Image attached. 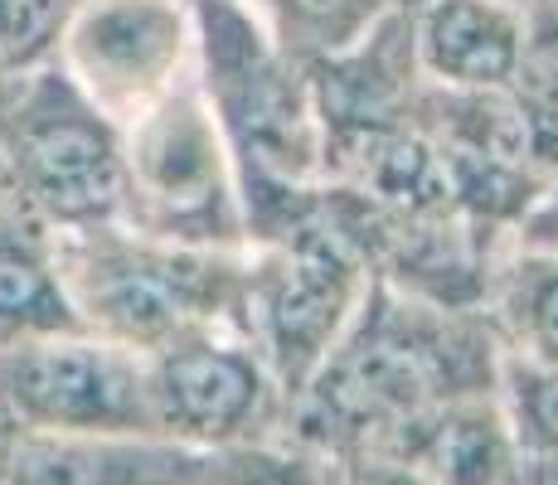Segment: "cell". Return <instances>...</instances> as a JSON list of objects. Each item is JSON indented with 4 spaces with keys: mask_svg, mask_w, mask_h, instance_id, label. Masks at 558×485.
Masks as SVG:
<instances>
[{
    "mask_svg": "<svg viewBox=\"0 0 558 485\" xmlns=\"http://www.w3.org/2000/svg\"><path fill=\"white\" fill-rule=\"evenodd\" d=\"M496 369L500 340L486 316L433 306L369 277L345 336L287 413L302 447L345 461L461 393L496 388Z\"/></svg>",
    "mask_w": 558,
    "mask_h": 485,
    "instance_id": "6da1fadb",
    "label": "cell"
},
{
    "mask_svg": "<svg viewBox=\"0 0 558 485\" xmlns=\"http://www.w3.org/2000/svg\"><path fill=\"white\" fill-rule=\"evenodd\" d=\"M195 83L229 146L248 243L320 204L326 132L316 93L248 0H195Z\"/></svg>",
    "mask_w": 558,
    "mask_h": 485,
    "instance_id": "7a4b0ae2",
    "label": "cell"
},
{
    "mask_svg": "<svg viewBox=\"0 0 558 485\" xmlns=\"http://www.w3.org/2000/svg\"><path fill=\"white\" fill-rule=\"evenodd\" d=\"M63 291L83 330L151 354L204 326L243 330L248 247H190L102 223L83 233H49Z\"/></svg>",
    "mask_w": 558,
    "mask_h": 485,
    "instance_id": "3957f363",
    "label": "cell"
},
{
    "mask_svg": "<svg viewBox=\"0 0 558 485\" xmlns=\"http://www.w3.org/2000/svg\"><path fill=\"white\" fill-rule=\"evenodd\" d=\"M0 204L45 233L122 223V132L59 63L0 83Z\"/></svg>",
    "mask_w": 558,
    "mask_h": 485,
    "instance_id": "277c9868",
    "label": "cell"
},
{
    "mask_svg": "<svg viewBox=\"0 0 558 485\" xmlns=\"http://www.w3.org/2000/svg\"><path fill=\"white\" fill-rule=\"evenodd\" d=\"M369 277L364 253L330 219L326 199L287 229L248 243L243 336L267 360L287 408L345 336L350 316L369 291Z\"/></svg>",
    "mask_w": 558,
    "mask_h": 485,
    "instance_id": "5b68a950",
    "label": "cell"
},
{
    "mask_svg": "<svg viewBox=\"0 0 558 485\" xmlns=\"http://www.w3.org/2000/svg\"><path fill=\"white\" fill-rule=\"evenodd\" d=\"M122 166L126 229L190 247H248L229 146L195 78L122 126Z\"/></svg>",
    "mask_w": 558,
    "mask_h": 485,
    "instance_id": "8992f818",
    "label": "cell"
},
{
    "mask_svg": "<svg viewBox=\"0 0 558 485\" xmlns=\"http://www.w3.org/2000/svg\"><path fill=\"white\" fill-rule=\"evenodd\" d=\"M0 398L25 433L156 437L146 354L93 330H59L5 344Z\"/></svg>",
    "mask_w": 558,
    "mask_h": 485,
    "instance_id": "52a82bcc",
    "label": "cell"
},
{
    "mask_svg": "<svg viewBox=\"0 0 558 485\" xmlns=\"http://www.w3.org/2000/svg\"><path fill=\"white\" fill-rule=\"evenodd\" d=\"M53 63L122 132L195 78V0H83Z\"/></svg>",
    "mask_w": 558,
    "mask_h": 485,
    "instance_id": "ba28073f",
    "label": "cell"
},
{
    "mask_svg": "<svg viewBox=\"0 0 558 485\" xmlns=\"http://www.w3.org/2000/svg\"><path fill=\"white\" fill-rule=\"evenodd\" d=\"M156 437L190 451H233L263 441L267 423L287 413L267 360L239 326H204L146 354Z\"/></svg>",
    "mask_w": 558,
    "mask_h": 485,
    "instance_id": "9c48e42d",
    "label": "cell"
},
{
    "mask_svg": "<svg viewBox=\"0 0 558 485\" xmlns=\"http://www.w3.org/2000/svg\"><path fill=\"white\" fill-rule=\"evenodd\" d=\"M530 5L510 0H417L408 10V49L423 88L506 93L524 49Z\"/></svg>",
    "mask_w": 558,
    "mask_h": 485,
    "instance_id": "30bf717a",
    "label": "cell"
},
{
    "mask_svg": "<svg viewBox=\"0 0 558 485\" xmlns=\"http://www.w3.org/2000/svg\"><path fill=\"white\" fill-rule=\"evenodd\" d=\"M355 457H389L427 485H520L514 441L496 388L461 393L452 403L413 417L374 451H355Z\"/></svg>",
    "mask_w": 558,
    "mask_h": 485,
    "instance_id": "8fae6325",
    "label": "cell"
},
{
    "mask_svg": "<svg viewBox=\"0 0 558 485\" xmlns=\"http://www.w3.org/2000/svg\"><path fill=\"white\" fill-rule=\"evenodd\" d=\"M209 451L166 437L25 433L0 485H209Z\"/></svg>",
    "mask_w": 558,
    "mask_h": 485,
    "instance_id": "7c38bea8",
    "label": "cell"
},
{
    "mask_svg": "<svg viewBox=\"0 0 558 485\" xmlns=\"http://www.w3.org/2000/svg\"><path fill=\"white\" fill-rule=\"evenodd\" d=\"M59 330L83 326L53 263V239L20 209L0 204V350Z\"/></svg>",
    "mask_w": 558,
    "mask_h": 485,
    "instance_id": "4fadbf2b",
    "label": "cell"
},
{
    "mask_svg": "<svg viewBox=\"0 0 558 485\" xmlns=\"http://www.w3.org/2000/svg\"><path fill=\"white\" fill-rule=\"evenodd\" d=\"M481 316L490 320L500 350L520 360L558 364V253L514 243V253L490 263Z\"/></svg>",
    "mask_w": 558,
    "mask_h": 485,
    "instance_id": "5bb4252c",
    "label": "cell"
},
{
    "mask_svg": "<svg viewBox=\"0 0 558 485\" xmlns=\"http://www.w3.org/2000/svg\"><path fill=\"white\" fill-rule=\"evenodd\" d=\"M496 398L514 441L520 485H558V364L500 350Z\"/></svg>",
    "mask_w": 558,
    "mask_h": 485,
    "instance_id": "9a60e30c",
    "label": "cell"
},
{
    "mask_svg": "<svg viewBox=\"0 0 558 485\" xmlns=\"http://www.w3.org/2000/svg\"><path fill=\"white\" fill-rule=\"evenodd\" d=\"M510 97L520 107L524 126H530L534 156H539L544 175H558V5L554 0H534L524 15V49L520 69L510 78Z\"/></svg>",
    "mask_w": 558,
    "mask_h": 485,
    "instance_id": "2e32d148",
    "label": "cell"
},
{
    "mask_svg": "<svg viewBox=\"0 0 558 485\" xmlns=\"http://www.w3.org/2000/svg\"><path fill=\"white\" fill-rule=\"evenodd\" d=\"M83 0H0V83L59 59L63 29Z\"/></svg>",
    "mask_w": 558,
    "mask_h": 485,
    "instance_id": "e0dca14e",
    "label": "cell"
},
{
    "mask_svg": "<svg viewBox=\"0 0 558 485\" xmlns=\"http://www.w3.org/2000/svg\"><path fill=\"white\" fill-rule=\"evenodd\" d=\"M209 485H345L340 466L311 447H272V441H248L233 451H214Z\"/></svg>",
    "mask_w": 558,
    "mask_h": 485,
    "instance_id": "ac0fdd59",
    "label": "cell"
},
{
    "mask_svg": "<svg viewBox=\"0 0 558 485\" xmlns=\"http://www.w3.org/2000/svg\"><path fill=\"white\" fill-rule=\"evenodd\" d=\"M336 466H340V481L345 485H427L423 476H413V471L389 457H345V461H336Z\"/></svg>",
    "mask_w": 558,
    "mask_h": 485,
    "instance_id": "d6986e66",
    "label": "cell"
},
{
    "mask_svg": "<svg viewBox=\"0 0 558 485\" xmlns=\"http://www.w3.org/2000/svg\"><path fill=\"white\" fill-rule=\"evenodd\" d=\"M20 437H25V427L15 423V413H10V408H5V398H0V481H5V471H10V457H15Z\"/></svg>",
    "mask_w": 558,
    "mask_h": 485,
    "instance_id": "ffe728a7",
    "label": "cell"
},
{
    "mask_svg": "<svg viewBox=\"0 0 558 485\" xmlns=\"http://www.w3.org/2000/svg\"><path fill=\"white\" fill-rule=\"evenodd\" d=\"M510 5H534V0H510Z\"/></svg>",
    "mask_w": 558,
    "mask_h": 485,
    "instance_id": "44dd1931",
    "label": "cell"
},
{
    "mask_svg": "<svg viewBox=\"0 0 558 485\" xmlns=\"http://www.w3.org/2000/svg\"><path fill=\"white\" fill-rule=\"evenodd\" d=\"M554 5H558V0H554Z\"/></svg>",
    "mask_w": 558,
    "mask_h": 485,
    "instance_id": "7402d4cb",
    "label": "cell"
}]
</instances>
